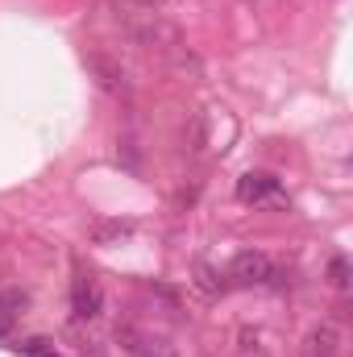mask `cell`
<instances>
[{"label":"cell","instance_id":"obj_1","mask_svg":"<svg viewBox=\"0 0 353 357\" xmlns=\"http://www.w3.org/2000/svg\"><path fill=\"white\" fill-rule=\"evenodd\" d=\"M229 278L241 282V287H283V274H278L274 262H270L266 254H258V250L237 254L233 266H229Z\"/></svg>","mask_w":353,"mask_h":357},{"label":"cell","instance_id":"obj_2","mask_svg":"<svg viewBox=\"0 0 353 357\" xmlns=\"http://www.w3.org/2000/svg\"><path fill=\"white\" fill-rule=\"evenodd\" d=\"M237 199L241 204H283V183L266 171H250L237 178Z\"/></svg>","mask_w":353,"mask_h":357},{"label":"cell","instance_id":"obj_3","mask_svg":"<svg viewBox=\"0 0 353 357\" xmlns=\"http://www.w3.org/2000/svg\"><path fill=\"white\" fill-rule=\"evenodd\" d=\"M71 312H75V320H96L104 312V291L96 287V278L80 274L71 282Z\"/></svg>","mask_w":353,"mask_h":357},{"label":"cell","instance_id":"obj_4","mask_svg":"<svg viewBox=\"0 0 353 357\" xmlns=\"http://www.w3.org/2000/svg\"><path fill=\"white\" fill-rule=\"evenodd\" d=\"M308 357H341V328L320 324L308 333Z\"/></svg>","mask_w":353,"mask_h":357},{"label":"cell","instance_id":"obj_5","mask_svg":"<svg viewBox=\"0 0 353 357\" xmlns=\"http://www.w3.org/2000/svg\"><path fill=\"white\" fill-rule=\"evenodd\" d=\"M88 67L100 75V88L112 91V96H129V84H125V71L121 67H112L108 59H88Z\"/></svg>","mask_w":353,"mask_h":357},{"label":"cell","instance_id":"obj_6","mask_svg":"<svg viewBox=\"0 0 353 357\" xmlns=\"http://www.w3.org/2000/svg\"><path fill=\"white\" fill-rule=\"evenodd\" d=\"M21 357H63L54 349V341H46V337H29V341H21V345H13Z\"/></svg>","mask_w":353,"mask_h":357},{"label":"cell","instance_id":"obj_7","mask_svg":"<svg viewBox=\"0 0 353 357\" xmlns=\"http://www.w3.org/2000/svg\"><path fill=\"white\" fill-rule=\"evenodd\" d=\"M329 278H333L337 291H350V258H345V254H337V258L329 262Z\"/></svg>","mask_w":353,"mask_h":357},{"label":"cell","instance_id":"obj_8","mask_svg":"<svg viewBox=\"0 0 353 357\" xmlns=\"http://www.w3.org/2000/svg\"><path fill=\"white\" fill-rule=\"evenodd\" d=\"M13 328H17V312H13L8 303H0V341H8Z\"/></svg>","mask_w":353,"mask_h":357},{"label":"cell","instance_id":"obj_9","mask_svg":"<svg viewBox=\"0 0 353 357\" xmlns=\"http://www.w3.org/2000/svg\"><path fill=\"white\" fill-rule=\"evenodd\" d=\"M129 225H108V229H96V241H108V237H125Z\"/></svg>","mask_w":353,"mask_h":357},{"label":"cell","instance_id":"obj_10","mask_svg":"<svg viewBox=\"0 0 353 357\" xmlns=\"http://www.w3.org/2000/svg\"><path fill=\"white\" fill-rule=\"evenodd\" d=\"M212 278H216V274H212V270H208V266H200V287H204V291H208V295H216V291H220V287H216V282H212Z\"/></svg>","mask_w":353,"mask_h":357},{"label":"cell","instance_id":"obj_11","mask_svg":"<svg viewBox=\"0 0 353 357\" xmlns=\"http://www.w3.org/2000/svg\"><path fill=\"white\" fill-rule=\"evenodd\" d=\"M146 4H158V0H146Z\"/></svg>","mask_w":353,"mask_h":357}]
</instances>
